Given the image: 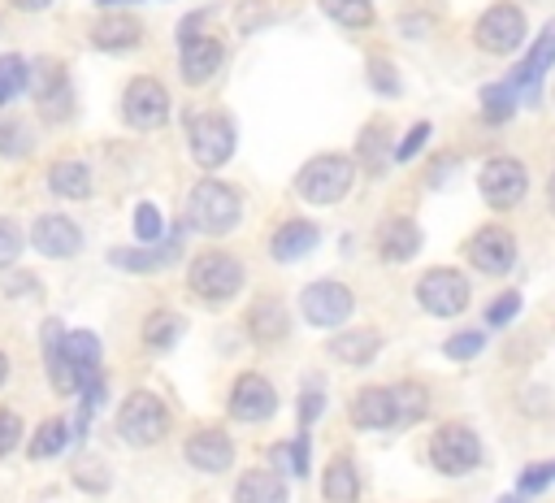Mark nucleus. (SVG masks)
<instances>
[{
	"instance_id": "nucleus-1",
	"label": "nucleus",
	"mask_w": 555,
	"mask_h": 503,
	"mask_svg": "<svg viewBox=\"0 0 555 503\" xmlns=\"http://www.w3.org/2000/svg\"><path fill=\"white\" fill-rule=\"evenodd\" d=\"M356 182V165L351 156H312L299 173H295V195L308 199V204H338Z\"/></svg>"
},
{
	"instance_id": "nucleus-2",
	"label": "nucleus",
	"mask_w": 555,
	"mask_h": 503,
	"mask_svg": "<svg viewBox=\"0 0 555 503\" xmlns=\"http://www.w3.org/2000/svg\"><path fill=\"white\" fill-rule=\"evenodd\" d=\"M186 217L204 234H230L238 225V217H243V199H238L234 186H225L217 178H204L186 199Z\"/></svg>"
},
{
	"instance_id": "nucleus-3",
	"label": "nucleus",
	"mask_w": 555,
	"mask_h": 503,
	"mask_svg": "<svg viewBox=\"0 0 555 503\" xmlns=\"http://www.w3.org/2000/svg\"><path fill=\"white\" fill-rule=\"evenodd\" d=\"M186 147L204 169H217L234 156V121L217 108H195L186 117Z\"/></svg>"
},
{
	"instance_id": "nucleus-4",
	"label": "nucleus",
	"mask_w": 555,
	"mask_h": 503,
	"mask_svg": "<svg viewBox=\"0 0 555 503\" xmlns=\"http://www.w3.org/2000/svg\"><path fill=\"white\" fill-rule=\"evenodd\" d=\"M429 460L438 473L447 477H464L481 464V438L464 425V421H451V425H438L434 438H429Z\"/></svg>"
},
{
	"instance_id": "nucleus-5",
	"label": "nucleus",
	"mask_w": 555,
	"mask_h": 503,
	"mask_svg": "<svg viewBox=\"0 0 555 503\" xmlns=\"http://www.w3.org/2000/svg\"><path fill=\"white\" fill-rule=\"evenodd\" d=\"M525 30H529L525 9H520V4H512V0H499V4H490V9L477 17L473 39H477V48H481V52L507 56V52H516V48L525 43Z\"/></svg>"
},
{
	"instance_id": "nucleus-6",
	"label": "nucleus",
	"mask_w": 555,
	"mask_h": 503,
	"mask_svg": "<svg viewBox=\"0 0 555 503\" xmlns=\"http://www.w3.org/2000/svg\"><path fill=\"white\" fill-rule=\"evenodd\" d=\"M186 282H191V291H195L199 299L225 304V299H234L238 286H243V265H238L230 252H204V256L191 260Z\"/></svg>"
},
{
	"instance_id": "nucleus-7",
	"label": "nucleus",
	"mask_w": 555,
	"mask_h": 503,
	"mask_svg": "<svg viewBox=\"0 0 555 503\" xmlns=\"http://www.w3.org/2000/svg\"><path fill=\"white\" fill-rule=\"evenodd\" d=\"M477 191H481V199H486L494 212H507V208H516V204L525 199V191H529V169H525L516 156H490V160L481 165V173H477Z\"/></svg>"
},
{
	"instance_id": "nucleus-8",
	"label": "nucleus",
	"mask_w": 555,
	"mask_h": 503,
	"mask_svg": "<svg viewBox=\"0 0 555 503\" xmlns=\"http://www.w3.org/2000/svg\"><path fill=\"white\" fill-rule=\"evenodd\" d=\"M416 299H421V308L434 312V317H460V312L468 308V299H473V286H468V278H464L460 269L438 265V269H425V273H421Z\"/></svg>"
},
{
	"instance_id": "nucleus-9",
	"label": "nucleus",
	"mask_w": 555,
	"mask_h": 503,
	"mask_svg": "<svg viewBox=\"0 0 555 503\" xmlns=\"http://www.w3.org/2000/svg\"><path fill=\"white\" fill-rule=\"evenodd\" d=\"M117 429H121V438H126L130 447H152V442H160L165 429H169V408H165L152 390H134V395L121 403V412H117Z\"/></svg>"
},
{
	"instance_id": "nucleus-10",
	"label": "nucleus",
	"mask_w": 555,
	"mask_h": 503,
	"mask_svg": "<svg viewBox=\"0 0 555 503\" xmlns=\"http://www.w3.org/2000/svg\"><path fill=\"white\" fill-rule=\"evenodd\" d=\"M299 312L308 325H321V330H338L347 325V317L356 312V295L343 286V282H308L304 295H299Z\"/></svg>"
},
{
	"instance_id": "nucleus-11",
	"label": "nucleus",
	"mask_w": 555,
	"mask_h": 503,
	"mask_svg": "<svg viewBox=\"0 0 555 503\" xmlns=\"http://www.w3.org/2000/svg\"><path fill=\"white\" fill-rule=\"evenodd\" d=\"M464 256H468V265L477 269V273H490V278H503V273H512V265H516V234L507 230V225H481L468 243H464Z\"/></svg>"
},
{
	"instance_id": "nucleus-12",
	"label": "nucleus",
	"mask_w": 555,
	"mask_h": 503,
	"mask_svg": "<svg viewBox=\"0 0 555 503\" xmlns=\"http://www.w3.org/2000/svg\"><path fill=\"white\" fill-rule=\"evenodd\" d=\"M121 117L134 130H156L169 121V91L156 78H134L121 95Z\"/></svg>"
},
{
	"instance_id": "nucleus-13",
	"label": "nucleus",
	"mask_w": 555,
	"mask_h": 503,
	"mask_svg": "<svg viewBox=\"0 0 555 503\" xmlns=\"http://www.w3.org/2000/svg\"><path fill=\"white\" fill-rule=\"evenodd\" d=\"M225 61V43L217 35H199V30H186L182 35V48H178V65H182V78L191 87H204Z\"/></svg>"
},
{
	"instance_id": "nucleus-14",
	"label": "nucleus",
	"mask_w": 555,
	"mask_h": 503,
	"mask_svg": "<svg viewBox=\"0 0 555 503\" xmlns=\"http://www.w3.org/2000/svg\"><path fill=\"white\" fill-rule=\"evenodd\" d=\"M30 243H35V252H43L52 260H65V256L82 252V230L69 217H61V212H43L30 225Z\"/></svg>"
},
{
	"instance_id": "nucleus-15",
	"label": "nucleus",
	"mask_w": 555,
	"mask_h": 503,
	"mask_svg": "<svg viewBox=\"0 0 555 503\" xmlns=\"http://www.w3.org/2000/svg\"><path fill=\"white\" fill-rule=\"evenodd\" d=\"M278 412V390L260 373H243L230 390V416L234 421H269Z\"/></svg>"
},
{
	"instance_id": "nucleus-16",
	"label": "nucleus",
	"mask_w": 555,
	"mask_h": 503,
	"mask_svg": "<svg viewBox=\"0 0 555 503\" xmlns=\"http://www.w3.org/2000/svg\"><path fill=\"white\" fill-rule=\"evenodd\" d=\"M551 61H555V22H546V26H542L538 43H533V48H529V56L507 74V82H512L516 91H525L529 100H538V82L546 78Z\"/></svg>"
},
{
	"instance_id": "nucleus-17",
	"label": "nucleus",
	"mask_w": 555,
	"mask_h": 503,
	"mask_svg": "<svg viewBox=\"0 0 555 503\" xmlns=\"http://www.w3.org/2000/svg\"><path fill=\"white\" fill-rule=\"evenodd\" d=\"M416 252H421V230H416L412 217H386V221L377 225V256H382L386 265H403V260H412Z\"/></svg>"
},
{
	"instance_id": "nucleus-18",
	"label": "nucleus",
	"mask_w": 555,
	"mask_h": 503,
	"mask_svg": "<svg viewBox=\"0 0 555 503\" xmlns=\"http://www.w3.org/2000/svg\"><path fill=\"white\" fill-rule=\"evenodd\" d=\"M186 460L199 473H225L234 460V442L225 438V429H195L186 438Z\"/></svg>"
},
{
	"instance_id": "nucleus-19",
	"label": "nucleus",
	"mask_w": 555,
	"mask_h": 503,
	"mask_svg": "<svg viewBox=\"0 0 555 503\" xmlns=\"http://www.w3.org/2000/svg\"><path fill=\"white\" fill-rule=\"evenodd\" d=\"M351 421L360 429H395V395H390V386H364L351 399Z\"/></svg>"
},
{
	"instance_id": "nucleus-20",
	"label": "nucleus",
	"mask_w": 555,
	"mask_h": 503,
	"mask_svg": "<svg viewBox=\"0 0 555 503\" xmlns=\"http://www.w3.org/2000/svg\"><path fill=\"white\" fill-rule=\"evenodd\" d=\"M143 39V26H139V17H130V13H104L95 26H91V43L100 48V52H126V48H134Z\"/></svg>"
},
{
	"instance_id": "nucleus-21",
	"label": "nucleus",
	"mask_w": 555,
	"mask_h": 503,
	"mask_svg": "<svg viewBox=\"0 0 555 503\" xmlns=\"http://www.w3.org/2000/svg\"><path fill=\"white\" fill-rule=\"evenodd\" d=\"M317 225L312 221H282L278 230H273V238H269V256L273 260H299V256H308L312 247H317Z\"/></svg>"
},
{
	"instance_id": "nucleus-22",
	"label": "nucleus",
	"mask_w": 555,
	"mask_h": 503,
	"mask_svg": "<svg viewBox=\"0 0 555 503\" xmlns=\"http://www.w3.org/2000/svg\"><path fill=\"white\" fill-rule=\"evenodd\" d=\"M286 481L269 468H247L238 481H234V503H286Z\"/></svg>"
},
{
	"instance_id": "nucleus-23",
	"label": "nucleus",
	"mask_w": 555,
	"mask_h": 503,
	"mask_svg": "<svg viewBox=\"0 0 555 503\" xmlns=\"http://www.w3.org/2000/svg\"><path fill=\"white\" fill-rule=\"evenodd\" d=\"M108 260L117 269H126V273H156V269H165V265L178 260V238H169L165 247H143V252L139 247H113Z\"/></svg>"
},
{
	"instance_id": "nucleus-24",
	"label": "nucleus",
	"mask_w": 555,
	"mask_h": 503,
	"mask_svg": "<svg viewBox=\"0 0 555 503\" xmlns=\"http://www.w3.org/2000/svg\"><path fill=\"white\" fill-rule=\"evenodd\" d=\"M286 330H291V321H286V308L278 304V299H256L251 308H247V334L256 338V343H282L286 338Z\"/></svg>"
},
{
	"instance_id": "nucleus-25",
	"label": "nucleus",
	"mask_w": 555,
	"mask_h": 503,
	"mask_svg": "<svg viewBox=\"0 0 555 503\" xmlns=\"http://www.w3.org/2000/svg\"><path fill=\"white\" fill-rule=\"evenodd\" d=\"M43 351H48V377H52L56 395H74L78 382H74V369L65 360V330H61V321L43 325Z\"/></svg>"
},
{
	"instance_id": "nucleus-26",
	"label": "nucleus",
	"mask_w": 555,
	"mask_h": 503,
	"mask_svg": "<svg viewBox=\"0 0 555 503\" xmlns=\"http://www.w3.org/2000/svg\"><path fill=\"white\" fill-rule=\"evenodd\" d=\"M382 351V334L377 330H347L330 338V356L343 364H369Z\"/></svg>"
},
{
	"instance_id": "nucleus-27",
	"label": "nucleus",
	"mask_w": 555,
	"mask_h": 503,
	"mask_svg": "<svg viewBox=\"0 0 555 503\" xmlns=\"http://www.w3.org/2000/svg\"><path fill=\"white\" fill-rule=\"evenodd\" d=\"M321 494L325 503H356L360 499V477H356V464L347 455H334L325 477H321Z\"/></svg>"
},
{
	"instance_id": "nucleus-28",
	"label": "nucleus",
	"mask_w": 555,
	"mask_h": 503,
	"mask_svg": "<svg viewBox=\"0 0 555 503\" xmlns=\"http://www.w3.org/2000/svg\"><path fill=\"white\" fill-rule=\"evenodd\" d=\"M48 186L61 199H87L91 195V169L82 160H56L48 169Z\"/></svg>"
},
{
	"instance_id": "nucleus-29",
	"label": "nucleus",
	"mask_w": 555,
	"mask_h": 503,
	"mask_svg": "<svg viewBox=\"0 0 555 503\" xmlns=\"http://www.w3.org/2000/svg\"><path fill=\"white\" fill-rule=\"evenodd\" d=\"M390 395H395V429L416 425L429 412V395L421 382H399V386H390Z\"/></svg>"
},
{
	"instance_id": "nucleus-30",
	"label": "nucleus",
	"mask_w": 555,
	"mask_h": 503,
	"mask_svg": "<svg viewBox=\"0 0 555 503\" xmlns=\"http://www.w3.org/2000/svg\"><path fill=\"white\" fill-rule=\"evenodd\" d=\"M26 87L35 91V100H56V95H65V65H61L56 56H39V61L30 65Z\"/></svg>"
},
{
	"instance_id": "nucleus-31",
	"label": "nucleus",
	"mask_w": 555,
	"mask_h": 503,
	"mask_svg": "<svg viewBox=\"0 0 555 503\" xmlns=\"http://www.w3.org/2000/svg\"><path fill=\"white\" fill-rule=\"evenodd\" d=\"M512 113H516V87H512V82H490V87H481V117H486L490 126L512 121Z\"/></svg>"
},
{
	"instance_id": "nucleus-32",
	"label": "nucleus",
	"mask_w": 555,
	"mask_h": 503,
	"mask_svg": "<svg viewBox=\"0 0 555 503\" xmlns=\"http://www.w3.org/2000/svg\"><path fill=\"white\" fill-rule=\"evenodd\" d=\"M65 442H69V421H61V416H48L39 429H35V438H30V460H48V455H56V451H65Z\"/></svg>"
},
{
	"instance_id": "nucleus-33",
	"label": "nucleus",
	"mask_w": 555,
	"mask_h": 503,
	"mask_svg": "<svg viewBox=\"0 0 555 503\" xmlns=\"http://www.w3.org/2000/svg\"><path fill=\"white\" fill-rule=\"evenodd\" d=\"M321 13L347 30H360L373 22V0H321Z\"/></svg>"
},
{
	"instance_id": "nucleus-34",
	"label": "nucleus",
	"mask_w": 555,
	"mask_h": 503,
	"mask_svg": "<svg viewBox=\"0 0 555 503\" xmlns=\"http://www.w3.org/2000/svg\"><path fill=\"white\" fill-rule=\"evenodd\" d=\"M178 334H182V317H173V312H152V317L143 321V343L156 347V351L173 347Z\"/></svg>"
},
{
	"instance_id": "nucleus-35",
	"label": "nucleus",
	"mask_w": 555,
	"mask_h": 503,
	"mask_svg": "<svg viewBox=\"0 0 555 503\" xmlns=\"http://www.w3.org/2000/svg\"><path fill=\"white\" fill-rule=\"evenodd\" d=\"M26 78H30V65L22 56H0V104H9L17 91H26Z\"/></svg>"
},
{
	"instance_id": "nucleus-36",
	"label": "nucleus",
	"mask_w": 555,
	"mask_h": 503,
	"mask_svg": "<svg viewBox=\"0 0 555 503\" xmlns=\"http://www.w3.org/2000/svg\"><path fill=\"white\" fill-rule=\"evenodd\" d=\"M74 481L87 490V494H104L108 490V468H104V460H74Z\"/></svg>"
},
{
	"instance_id": "nucleus-37",
	"label": "nucleus",
	"mask_w": 555,
	"mask_h": 503,
	"mask_svg": "<svg viewBox=\"0 0 555 503\" xmlns=\"http://www.w3.org/2000/svg\"><path fill=\"white\" fill-rule=\"evenodd\" d=\"M386 147H390L386 126H364V130H360V160H364L369 169H377V165H382Z\"/></svg>"
},
{
	"instance_id": "nucleus-38",
	"label": "nucleus",
	"mask_w": 555,
	"mask_h": 503,
	"mask_svg": "<svg viewBox=\"0 0 555 503\" xmlns=\"http://www.w3.org/2000/svg\"><path fill=\"white\" fill-rule=\"evenodd\" d=\"M551 481H555V460H551V464H529V468L520 473V481H516V494H520V499H533V494H542Z\"/></svg>"
},
{
	"instance_id": "nucleus-39",
	"label": "nucleus",
	"mask_w": 555,
	"mask_h": 503,
	"mask_svg": "<svg viewBox=\"0 0 555 503\" xmlns=\"http://www.w3.org/2000/svg\"><path fill=\"white\" fill-rule=\"evenodd\" d=\"M481 347H486V334H481V330H464V334H451V338L442 343V351H447L451 360H473Z\"/></svg>"
},
{
	"instance_id": "nucleus-40",
	"label": "nucleus",
	"mask_w": 555,
	"mask_h": 503,
	"mask_svg": "<svg viewBox=\"0 0 555 503\" xmlns=\"http://www.w3.org/2000/svg\"><path fill=\"white\" fill-rule=\"evenodd\" d=\"M160 230H165L160 208H156V204H139V208H134V234H139L143 243H156V238H160Z\"/></svg>"
},
{
	"instance_id": "nucleus-41",
	"label": "nucleus",
	"mask_w": 555,
	"mask_h": 503,
	"mask_svg": "<svg viewBox=\"0 0 555 503\" xmlns=\"http://www.w3.org/2000/svg\"><path fill=\"white\" fill-rule=\"evenodd\" d=\"M516 312H520V291H503V295H499V299L486 308V321H490L494 330H503V325H507Z\"/></svg>"
},
{
	"instance_id": "nucleus-42",
	"label": "nucleus",
	"mask_w": 555,
	"mask_h": 503,
	"mask_svg": "<svg viewBox=\"0 0 555 503\" xmlns=\"http://www.w3.org/2000/svg\"><path fill=\"white\" fill-rule=\"evenodd\" d=\"M369 82H373V91H382V95H399V74H395L390 61H369Z\"/></svg>"
},
{
	"instance_id": "nucleus-43",
	"label": "nucleus",
	"mask_w": 555,
	"mask_h": 503,
	"mask_svg": "<svg viewBox=\"0 0 555 503\" xmlns=\"http://www.w3.org/2000/svg\"><path fill=\"white\" fill-rule=\"evenodd\" d=\"M17 252H22V234L9 217H0V269H9L17 260Z\"/></svg>"
},
{
	"instance_id": "nucleus-44",
	"label": "nucleus",
	"mask_w": 555,
	"mask_h": 503,
	"mask_svg": "<svg viewBox=\"0 0 555 503\" xmlns=\"http://www.w3.org/2000/svg\"><path fill=\"white\" fill-rule=\"evenodd\" d=\"M17 438H22V421H17V412H13V408H0V460L17 447Z\"/></svg>"
},
{
	"instance_id": "nucleus-45",
	"label": "nucleus",
	"mask_w": 555,
	"mask_h": 503,
	"mask_svg": "<svg viewBox=\"0 0 555 503\" xmlns=\"http://www.w3.org/2000/svg\"><path fill=\"white\" fill-rule=\"evenodd\" d=\"M425 139H429V121H416V126L403 134V143L395 147V160H412V156L425 147Z\"/></svg>"
},
{
	"instance_id": "nucleus-46",
	"label": "nucleus",
	"mask_w": 555,
	"mask_h": 503,
	"mask_svg": "<svg viewBox=\"0 0 555 503\" xmlns=\"http://www.w3.org/2000/svg\"><path fill=\"white\" fill-rule=\"evenodd\" d=\"M0 152H4V156H22V152H26V130H22L17 121H4V126H0Z\"/></svg>"
},
{
	"instance_id": "nucleus-47",
	"label": "nucleus",
	"mask_w": 555,
	"mask_h": 503,
	"mask_svg": "<svg viewBox=\"0 0 555 503\" xmlns=\"http://www.w3.org/2000/svg\"><path fill=\"white\" fill-rule=\"evenodd\" d=\"M321 408H325V399H321V390H308V395L299 399V425H304V429H312V421L321 416Z\"/></svg>"
},
{
	"instance_id": "nucleus-48",
	"label": "nucleus",
	"mask_w": 555,
	"mask_h": 503,
	"mask_svg": "<svg viewBox=\"0 0 555 503\" xmlns=\"http://www.w3.org/2000/svg\"><path fill=\"white\" fill-rule=\"evenodd\" d=\"M13 9H22V13H39V9H48L52 0H9Z\"/></svg>"
},
{
	"instance_id": "nucleus-49",
	"label": "nucleus",
	"mask_w": 555,
	"mask_h": 503,
	"mask_svg": "<svg viewBox=\"0 0 555 503\" xmlns=\"http://www.w3.org/2000/svg\"><path fill=\"white\" fill-rule=\"evenodd\" d=\"M546 204H551V212H555V173H551V182H546Z\"/></svg>"
},
{
	"instance_id": "nucleus-50",
	"label": "nucleus",
	"mask_w": 555,
	"mask_h": 503,
	"mask_svg": "<svg viewBox=\"0 0 555 503\" xmlns=\"http://www.w3.org/2000/svg\"><path fill=\"white\" fill-rule=\"evenodd\" d=\"M4 377H9V356L0 351V386H4Z\"/></svg>"
},
{
	"instance_id": "nucleus-51",
	"label": "nucleus",
	"mask_w": 555,
	"mask_h": 503,
	"mask_svg": "<svg viewBox=\"0 0 555 503\" xmlns=\"http://www.w3.org/2000/svg\"><path fill=\"white\" fill-rule=\"evenodd\" d=\"M499 503H525V499H520V494H503Z\"/></svg>"
},
{
	"instance_id": "nucleus-52",
	"label": "nucleus",
	"mask_w": 555,
	"mask_h": 503,
	"mask_svg": "<svg viewBox=\"0 0 555 503\" xmlns=\"http://www.w3.org/2000/svg\"><path fill=\"white\" fill-rule=\"evenodd\" d=\"M100 9H108V4H130V0H95Z\"/></svg>"
}]
</instances>
